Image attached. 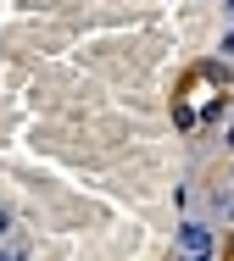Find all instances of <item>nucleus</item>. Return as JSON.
Returning <instances> with one entry per match:
<instances>
[{
    "instance_id": "obj_1",
    "label": "nucleus",
    "mask_w": 234,
    "mask_h": 261,
    "mask_svg": "<svg viewBox=\"0 0 234 261\" xmlns=\"http://www.w3.org/2000/svg\"><path fill=\"white\" fill-rule=\"evenodd\" d=\"M178 239H184V250H190V256H212V233H206V228L184 222V233H178Z\"/></svg>"
},
{
    "instance_id": "obj_2",
    "label": "nucleus",
    "mask_w": 234,
    "mask_h": 261,
    "mask_svg": "<svg viewBox=\"0 0 234 261\" xmlns=\"http://www.w3.org/2000/svg\"><path fill=\"white\" fill-rule=\"evenodd\" d=\"M6 228H11V217H6V211H0V233H6Z\"/></svg>"
},
{
    "instance_id": "obj_4",
    "label": "nucleus",
    "mask_w": 234,
    "mask_h": 261,
    "mask_svg": "<svg viewBox=\"0 0 234 261\" xmlns=\"http://www.w3.org/2000/svg\"><path fill=\"white\" fill-rule=\"evenodd\" d=\"M229 256H234V239H229Z\"/></svg>"
},
{
    "instance_id": "obj_3",
    "label": "nucleus",
    "mask_w": 234,
    "mask_h": 261,
    "mask_svg": "<svg viewBox=\"0 0 234 261\" xmlns=\"http://www.w3.org/2000/svg\"><path fill=\"white\" fill-rule=\"evenodd\" d=\"M229 150H234V128H229Z\"/></svg>"
}]
</instances>
